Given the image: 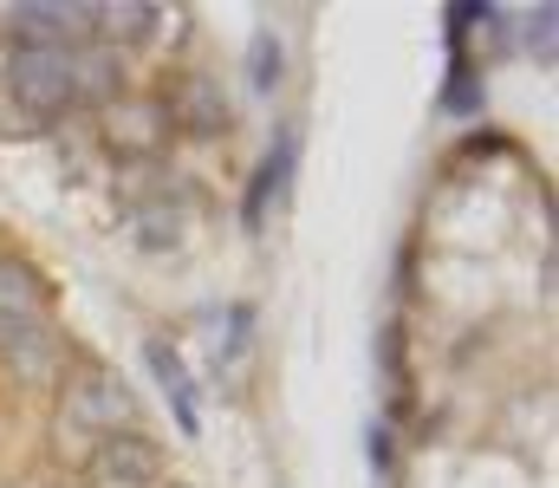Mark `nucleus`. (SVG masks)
Returning <instances> with one entry per match:
<instances>
[{
    "label": "nucleus",
    "mask_w": 559,
    "mask_h": 488,
    "mask_svg": "<svg viewBox=\"0 0 559 488\" xmlns=\"http://www.w3.org/2000/svg\"><path fill=\"white\" fill-rule=\"evenodd\" d=\"M138 424V397L111 378V371H79L72 384H66V397H59V430H72V437H124Z\"/></svg>",
    "instance_id": "7ed1b4c3"
},
{
    "label": "nucleus",
    "mask_w": 559,
    "mask_h": 488,
    "mask_svg": "<svg viewBox=\"0 0 559 488\" xmlns=\"http://www.w3.org/2000/svg\"><path fill=\"white\" fill-rule=\"evenodd\" d=\"M143 365H150V378L163 384V397H169V410H176V430H182V437H202V410H195V391H189V371H182L176 345H169V338H150V345H143Z\"/></svg>",
    "instance_id": "0eeeda50"
},
{
    "label": "nucleus",
    "mask_w": 559,
    "mask_h": 488,
    "mask_svg": "<svg viewBox=\"0 0 559 488\" xmlns=\"http://www.w3.org/2000/svg\"><path fill=\"white\" fill-rule=\"evenodd\" d=\"M13 46H85L98 33V7L92 0H13L0 7Z\"/></svg>",
    "instance_id": "20e7f679"
},
{
    "label": "nucleus",
    "mask_w": 559,
    "mask_h": 488,
    "mask_svg": "<svg viewBox=\"0 0 559 488\" xmlns=\"http://www.w3.org/2000/svg\"><path fill=\"white\" fill-rule=\"evenodd\" d=\"M559 7H534V13H527V20H521V39H527V52H540V59H554V20Z\"/></svg>",
    "instance_id": "f8f14e48"
},
{
    "label": "nucleus",
    "mask_w": 559,
    "mask_h": 488,
    "mask_svg": "<svg viewBox=\"0 0 559 488\" xmlns=\"http://www.w3.org/2000/svg\"><path fill=\"white\" fill-rule=\"evenodd\" d=\"M156 13H163V7H150V0L98 7V33H105V39H118V46H131V39H150V33H156Z\"/></svg>",
    "instance_id": "1a4fd4ad"
},
{
    "label": "nucleus",
    "mask_w": 559,
    "mask_h": 488,
    "mask_svg": "<svg viewBox=\"0 0 559 488\" xmlns=\"http://www.w3.org/2000/svg\"><path fill=\"white\" fill-rule=\"evenodd\" d=\"M169 118H182V131H189V138H222V131H228V98H222V85H215V79L189 72V79H176Z\"/></svg>",
    "instance_id": "423d86ee"
},
{
    "label": "nucleus",
    "mask_w": 559,
    "mask_h": 488,
    "mask_svg": "<svg viewBox=\"0 0 559 488\" xmlns=\"http://www.w3.org/2000/svg\"><path fill=\"white\" fill-rule=\"evenodd\" d=\"M85 483L92 488H163V456L156 443H143L138 430L124 437H105L85 463Z\"/></svg>",
    "instance_id": "39448f33"
},
{
    "label": "nucleus",
    "mask_w": 559,
    "mask_h": 488,
    "mask_svg": "<svg viewBox=\"0 0 559 488\" xmlns=\"http://www.w3.org/2000/svg\"><path fill=\"white\" fill-rule=\"evenodd\" d=\"M0 358L26 378H52L59 365V332L39 300V281L20 261H0Z\"/></svg>",
    "instance_id": "f257e3e1"
},
{
    "label": "nucleus",
    "mask_w": 559,
    "mask_h": 488,
    "mask_svg": "<svg viewBox=\"0 0 559 488\" xmlns=\"http://www.w3.org/2000/svg\"><path fill=\"white\" fill-rule=\"evenodd\" d=\"M286 163H293V138H280V151L261 163V176H254V189H248V228H261V222H267V195L286 189Z\"/></svg>",
    "instance_id": "9d476101"
},
{
    "label": "nucleus",
    "mask_w": 559,
    "mask_h": 488,
    "mask_svg": "<svg viewBox=\"0 0 559 488\" xmlns=\"http://www.w3.org/2000/svg\"><path fill=\"white\" fill-rule=\"evenodd\" d=\"M248 59H254V66H248V79H254L261 92H274L280 79H286V52H280V39L267 33V26L254 33V46H248Z\"/></svg>",
    "instance_id": "9b49d317"
},
{
    "label": "nucleus",
    "mask_w": 559,
    "mask_h": 488,
    "mask_svg": "<svg viewBox=\"0 0 559 488\" xmlns=\"http://www.w3.org/2000/svg\"><path fill=\"white\" fill-rule=\"evenodd\" d=\"M118 85H124L118 52H105V46H79V105H105Z\"/></svg>",
    "instance_id": "6e6552de"
},
{
    "label": "nucleus",
    "mask_w": 559,
    "mask_h": 488,
    "mask_svg": "<svg viewBox=\"0 0 559 488\" xmlns=\"http://www.w3.org/2000/svg\"><path fill=\"white\" fill-rule=\"evenodd\" d=\"M7 92L33 118L79 111V46H13L7 52Z\"/></svg>",
    "instance_id": "f03ea898"
}]
</instances>
